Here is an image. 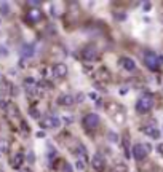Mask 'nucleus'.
I'll return each mask as SVG.
<instances>
[{
  "label": "nucleus",
  "mask_w": 163,
  "mask_h": 172,
  "mask_svg": "<svg viewBox=\"0 0 163 172\" xmlns=\"http://www.w3.org/2000/svg\"><path fill=\"white\" fill-rule=\"evenodd\" d=\"M19 53H21V56L24 57V59H27V57H32V56H34L35 48H34V45H31V43H24V45L21 46V50H19Z\"/></svg>",
  "instance_id": "nucleus-9"
},
{
  "label": "nucleus",
  "mask_w": 163,
  "mask_h": 172,
  "mask_svg": "<svg viewBox=\"0 0 163 172\" xmlns=\"http://www.w3.org/2000/svg\"><path fill=\"white\" fill-rule=\"evenodd\" d=\"M58 104H59V105H64V107H71V105L75 104L74 96H71V94H61L59 97H58Z\"/></svg>",
  "instance_id": "nucleus-11"
},
{
  "label": "nucleus",
  "mask_w": 163,
  "mask_h": 172,
  "mask_svg": "<svg viewBox=\"0 0 163 172\" xmlns=\"http://www.w3.org/2000/svg\"><path fill=\"white\" fill-rule=\"evenodd\" d=\"M144 64H146L150 70H157L158 65H160V59H158V56L155 53L147 51L146 56H144Z\"/></svg>",
  "instance_id": "nucleus-3"
},
{
  "label": "nucleus",
  "mask_w": 163,
  "mask_h": 172,
  "mask_svg": "<svg viewBox=\"0 0 163 172\" xmlns=\"http://www.w3.org/2000/svg\"><path fill=\"white\" fill-rule=\"evenodd\" d=\"M141 131L146 134V136H149L150 139H158L160 137V131L153 126V124H147V126H144Z\"/></svg>",
  "instance_id": "nucleus-7"
},
{
  "label": "nucleus",
  "mask_w": 163,
  "mask_h": 172,
  "mask_svg": "<svg viewBox=\"0 0 163 172\" xmlns=\"http://www.w3.org/2000/svg\"><path fill=\"white\" fill-rule=\"evenodd\" d=\"M82 54H83V59H85V61H90V62H93V61L98 59V50H96L93 45L86 46Z\"/></svg>",
  "instance_id": "nucleus-5"
},
{
  "label": "nucleus",
  "mask_w": 163,
  "mask_h": 172,
  "mask_svg": "<svg viewBox=\"0 0 163 172\" xmlns=\"http://www.w3.org/2000/svg\"><path fill=\"white\" fill-rule=\"evenodd\" d=\"M99 123H101V120H99V117L96 113H88L85 117V120H83L85 128H88V129H96L99 126Z\"/></svg>",
  "instance_id": "nucleus-4"
},
{
  "label": "nucleus",
  "mask_w": 163,
  "mask_h": 172,
  "mask_svg": "<svg viewBox=\"0 0 163 172\" xmlns=\"http://www.w3.org/2000/svg\"><path fill=\"white\" fill-rule=\"evenodd\" d=\"M74 100H75V102H79V104L83 102V100H85V94H83V92H79L77 96H74Z\"/></svg>",
  "instance_id": "nucleus-23"
},
{
  "label": "nucleus",
  "mask_w": 163,
  "mask_h": 172,
  "mask_svg": "<svg viewBox=\"0 0 163 172\" xmlns=\"http://www.w3.org/2000/svg\"><path fill=\"white\" fill-rule=\"evenodd\" d=\"M122 65H123V69L128 70V72L136 69V64H134V61L130 59V57H123V59H122Z\"/></svg>",
  "instance_id": "nucleus-14"
},
{
  "label": "nucleus",
  "mask_w": 163,
  "mask_h": 172,
  "mask_svg": "<svg viewBox=\"0 0 163 172\" xmlns=\"http://www.w3.org/2000/svg\"><path fill=\"white\" fill-rule=\"evenodd\" d=\"M96 78H98L99 81H109L110 80V73L107 69H99L98 72H96Z\"/></svg>",
  "instance_id": "nucleus-13"
},
{
  "label": "nucleus",
  "mask_w": 163,
  "mask_h": 172,
  "mask_svg": "<svg viewBox=\"0 0 163 172\" xmlns=\"http://www.w3.org/2000/svg\"><path fill=\"white\" fill-rule=\"evenodd\" d=\"M142 10H144V11H150V10H152V3L150 2H144L142 3Z\"/></svg>",
  "instance_id": "nucleus-27"
},
{
  "label": "nucleus",
  "mask_w": 163,
  "mask_h": 172,
  "mask_svg": "<svg viewBox=\"0 0 163 172\" xmlns=\"http://www.w3.org/2000/svg\"><path fill=\"white\" fill-rule=\"evenodd\" d=\"M75 167H77V169H79V170H83L85 164H83V162H82V161H79V162H77V164H75Z\"/></svg>",
  "instance_id": "nucleus-29"
},
{
  "label": "nucleus",
  "mask_w": 163,
  "mask_h": 172,
  "mask_svg": "<svg viewBox=\"0 0 163 172\" xmlns=\"http://www.w3.org/2000/svg\"><path fill=\"white\" fill-rule=\"evenodd\" d=\"M157 151L160 153V155H163V143H158V147H157Z\"/></svg>",
  "instance_id": "nucleus-31"
},
{
  "label": "nucleus",
  "mask_w": 163,
  "mask_h": 172,
  "mask_svg": "<svg viewBox=\"0 0 163 172\" xmlns=\"http://www.w3.org/2000/svg\"><path fill=\"white\" fill-rule=\"evenodd\" d=\"M61 170H62V172H74V169H72V166L69 164V162H62Z\"/></svg>",
  "instance_id": "nucleus-22"
},
{
  "label": "nucleus",
  "mask_w": 163,
  "mask_h": 172,
  "mask_svg": "<svg viewBox=\"0 0 163 172\" xmlns=\"http://www.w3.org/2000/svg\"><path fill=\"white\" fill-rule=\"evenodd\" d=\"M0 172H3V170H2V167H0Z\"/></svg>",
  "instance_id": "nucleus-34"
},
{
  "label": "nucleus",
  "mask_w": 163,
  "mask_h": 172,
  "mask_svg": "<svg viewBox=\"0 0 163 172\" xmlns=\"http://www.w3.org/2000/svg\"><path fill=\"white\" fill-rule=\"evenodd\" d=\"M88 97H90L91 100H96V99H98V94H96V92H90V94H88Z\"/></svg>",
  "instance_id": "nucleus-30"
},
{
  "label": "nucleus",
  "mask_w": 163,
  "mask_h": 172,
  "mask_svg": "<svg viewBox=\"0 0 163 172\" xmlns=\"http://www.w3.org/2000/svg\"><path fill=\"white\" fill-rule=\"evenodd\" d=\"M53 73H54L56 76H59V78H62V76L67 75V65H66L64 62L54 64V65H53Z\"/></svg>",
  "instance_id": "nucleus-10"
},
{
  "label": "nucleus",
  "mask_w": 163,
  "mask_h": 172,
  "mask_svg": "<svg viewBox=\"0 0 163 172\" xmlns=\"http://www.w3.org/2000/svg\"><path fill=\"white\" fill-rule=\"evenodd\" d=\"M61 124V120L58 118V117H48V118H45L42 123H40V126L42 128H50V129H54V128H58Z\"/></svg>",
  "instance_id": "nucleus-6"
},
{
  "label": "nucleus",
  "mask_w": 163,
  "mask_h": 172,
  "mask_svg": "<svg viewBox=\"0 0 163 172\" xmlns=\"http://www.w3.org/2000/svg\"><path fill=\"white\" fill-rule=\"evenodd\" d=\"M10 148V142L6 139H0V156L3 155V153H6Z\"/></svg>",
  "instance_id": "nucleus-16"
},
{
  "label": "nucleus",
  "mask_w": 163,
  "mask_h": 172,
  "mask_svg": "<svg viewBox=\"0 0 163 172\" xmlns=\"http://www.w3.org/2000/svg\"><path fill=\"white\" fill-rule=\"evenodd\" d=\"M29 115H31V117L34 118V120H38V118H40V112H38L37 109H31V110H29Z\"/></svg>",
  "instance_id": "nucleus-20"
},
{
  "label": "nucleus",
  "mask_w": 163,
  "mask_h": 172,
  "mask_svg": "<svg viewBox=\"0 0 163 172\" xmlns=\"http://www.w3.org/2000/svg\"><path fill=\"white\" fill-rule=\"evenodd\" d=\"M114 18L118 19V21H125V19H127V14L125 13H114Z\"/></svg>",
  "instance_id": "nucleus-26"
},
{
  "label": "nucleus",
  "mask_w": 163,
  "mask_h": 172,
  "mask_svg": "<svg viewBox=\"0 0 163 172\" xmlns=\"http://www.w3.org/2000/svg\"><path fill=\"white\" fill-rule=\"evenodd\" d=\"M131 150H133V158L136 161H142L150 151V145L149 143H136V145H133Z\"/></svg>",
  "instance_id": "nucleus-2"
},
{
  "label": "nucleus",
  "mask_w": 163,
  "mask_h": 172,
  "mask_svg": "<svg viewBox=\"0 0 163 172\" xmlns=\"http://www.w3.org/2000/svg\"><path fill=\"white\" fill-rule=\"evenodd\" d=\"M91 164H93V167H94L96 170H101V169L104 167V158H102L101 153H96V155L93 156Z\"/></svg>",
  "instance_id": "nucleus-12"
},
{
  "label": "nucleus",
  "mask_w": 163,
  "mask_h": 172,
  "mask_svg": "<svg viewBox=\"0 0 163 172\" xmlns=\"http://www.w3.org/2000/svg\"><path fill=\"white\" fill-rule=\"evenodd\" d=\"M26 18H27L29 23H37V21H40V19H42V11L38 8H31L27 11V16Z\"/></svg>",
  "instance_id": "nucleus-8"
},
{
  "label": "nucleus",
  "mask_w": 163,
  "mask_h": 172,
  "mask_svg": "<svg viewBox=\"0 0 163 172\" xmlns=\"http://www.w3.org/2000/svg\"><path fill=\"white\" fill-rule=\"evenodd\" d=\"M8 109H10V113H13V117H18V115H19L16 105H8Z\"/></svg>",
  "instance_id": "nucleus-24"
},
{
  "label": "nucleus",
  "mask_w": 163,
  "mask_h": 172,
  "mask_svg": "<svg viewBox=\"0 0 163 172\" xmlns=\"http://www.w3.org/2000/svg\"><path fill=\"white\" fill-rule=\"evenodd\" d=\"M107 140L112 142V143H117V142L120 140V137H118V134H117V132L109 131V132H107Z\"/></svg>",
  "instance_id": "nucleus-17"
},
{
  "label": "nucleus",
  "mask_w": 163,
  "mask_h": 172,
  "mask_svg": "<svg viewBox=\"0 0 163 172\" xmlns=\"http://www.w3.org/2000/svg\"><path fill=\"white\" fill-rule=\"evenodd\" d=\"M46 148H48V151H46V155H48V158H53V156L56 155V148H54L53 145H48Z\"/></svg>",
  "instance_id": "nucleus-21"
},
{
  "label": "nucleus",
  "mask_w": 163,
  "mask_h": 172,
  "mask_svg": "<svg viewBox=\"0 0 163 172\" xmlns=\"http://www.w3.org/2000/svg\"><path fill=\"white\" fill-rule=\"evenodd\" d=\"M6 56H8V50H6V46L0 45V57H6Z\"/></svg>",
  "instance_id": "nucleus-25"
},
{
  "label": "nucleus",
  "mask_w": 163,
  "mask_h": 172,
  "mask_svg": "<svg viewBox=\"0 0 163 172\" xmlns=\"http://www.w3.org/2000/svg\"><path fill=\"white\" fill-rule=\"evenodd\" d=\"M0 14H3V16L10 14V5L6 2H0Z\"/></svg>",
  "instance_id": "nucleus-18"
},
{
  "label": "nucleus",
  "mask_w": 163,
  "mask_h": 172,
  "mask_svg": "<svg viewBox=\"0 0 163 172\" xmlns=\"http://www.w3.org/2000/svg\"><path fill=\"white\" fill-rule=\"evenodd\" d=\"M114 170L115 172H128V166L127 164H117L114 167Z\"/></svg>",
  "instance_id": "nucleus-19"
},
{
  "label": "nucleus",
  "mask_w": 163,
  "mask_h": 172,
  "mask_svg": "<svg viewBox=\"0 0 163 172\" xmlns=\"http://www.w3.org/2000/svg\"><path fill=\"white\" fill-rule=\"evenodd\" d=\"M23 161H24V155L18 153V155H15V158H13L11 167H13V169H19V167H21V164H23Z\"/></svg>",
  "instance_id": "nucleus-15"
},
{
  "label": "nucleus",
  "mask_w": 163,
  "mask_h": 172,
  "mask_svg": "<svg viewBox=\"0 0 163 172\" xmlns=\"http://www.w3.org/2000/svg\"><path fill=\"white\" fill-rule=\"evenodd\" d=\"M37 137H38V139H43V137H45V132H43V131H38V132H37Z\"/></svg>",
  "instance_id": "nucleus-32"
},
{
  "label": "nucleus",
  "mask_w": 163,
  "mask_h": 172,
  "mask_svg": "<svg viewBox=\"0 0 163 172\" xmlns=\"http://www.w3.org/2000/svg\"><path fill=\"white\" fill-rule=\"evenodd\" d=\"M61 121L66 123V124H72V123H74V117H62Z\"/></svg>",
  "instance_id": "nucleus-28"
},
{
  "label": "nucleus",
  "mask_w": 163,
  "mask_h": 172,
  "mask_svg": "<svg viewBox=\"0 0 163 172\" xmlns=\"http://www.w3.org/2000/svg\"><path fill=\"white\" fill-rule=\"evenodd\" d=\"M153 107V97L150 94H146V96H142V97L138 99L136 102V112L144 115V113H147L149 110H152Z\"/></svg>",
  "instance_id": "nucleus-1"
},
{
  "label": "nucleus",
  "mask_w": 163,
  "mask_h": 172,
  "mask_svg": "<svg viewBox=\"0 0 163 172\" xmlns=\"http://www.w3.org/2000/svg\"><path fill=\"white\" fill-rule=\"evenodd\" d=\"M27 158H29V162H34V153L29 151V156H27Z\"/></svg>",
  "instance_id": "nucleus-33"
}]
</instances>
